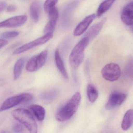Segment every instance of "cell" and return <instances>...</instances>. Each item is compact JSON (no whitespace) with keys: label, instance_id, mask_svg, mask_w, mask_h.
Here are the masks:
<instances>
[{"label":"cell","instance_id":"6da1fadb","mask_svg":"<svg viewBox=\"0 0 133 133\" xmlns=\"http://www.w3.org/2000/svg\"><path fill=\"white\" fill-rule=\"evenodd\" d=\"M81 100L80 93L76 92L57 112L55 115L57 120L59 122H64L70 119L77 111Z\"/></svg>","mask_w":133,"mask_h":133},{"label":"cell","instance_id":"7a4b0ae2","mask_svg":"<svg viewBox=\"0 0 133 133\" xmlns=\"http://www.w3.org/2000/svg\"><path fill=\"white\" fill-rule=\"evenodd\" d=\"M12 114L13 117L22 124L30 132L37 133V124L30 112L24 109L19 108L15 109Z\"/></svg>","mask_w":133,"mask_h":133},{"label":"cell","instance_id":"3957f363","mask_svg":"<svg viewBox=\"0 0 133 133\" xmlns=\"http://www.w3.org/2000/svg\"><path fill=\"white\" fill-rule=\"evenodd\" d=\"M90 40L89 38L84 37L73 48L70 55L69 60L70 65L74 68H78L83 62L84 50Z\"/></svg>","mask_w":133,"mask_h":133},{"label":"cell","instance_id":"277c9868","mask_svg":"<svg viewBox=\"0 0 133 133\" xmlns=\"http://www.w3.org/2000/svg\"><path fill=\"white\" fill-rule=\"evenodd\" d=\"M32 98V95L28 93H24L11 97L2 103L0 107V112L8 110L21 103L30 101Z\"/></svg>","mask_w":133,"mask_h":133},{"label":"cell","instance_id":"5b68a950","mask_svg":"<svg viewBox=\"0 0 133 133\" xmlns=\"http://www.w3.org/2000/svg\"><path fill=\"white\" fill-rule=\"evenodd\" d=\"M47 57V51L46 50L43 51L29 60L26 63V69L30 72L37 71L44 65Z\"/></svg>","mask_w":133,"mask_h":133},{"label":"cell","instance_id":"8992f818","mask_svg":"<svg viewBox=\"0 0 133 133\" xmlns=\"http://www.w3.org/2000/svg\"><path fill=\"white\" fill-rule=\"evenodd\" d=\"M121 69L118 64L110 63L102 68V75L105 80L111 82L118 80L121 75Z\"/></svg>","mask_w":133,"mask_h":133},{"label":"cell","instance_id":"52a82bcc","mask_svg":"<svg viewBox=\"0 0 133 133\" xmlns=\"http://www.w3.org/2000/svg\"><path fill=\"white\" fill-rule=\"evenodd\" d=\"M53 36V33L46 34L43 36L18 48L14 51L13 54H19L27 51L35 47L44 44L51 40Z\"/></svg>","mask_w":133,"mask_h":133},{"label":"cell","instance_id":"ba28073f","mask_svg":"<svg viewBox=\"0 0 133 133\" xmlns=\"http://www.w3.org/2000/svg\"><path fill=\"white\" fill-rule=\"evenodd\" d=\"M127 97V95L125 94L116 91L112 92L105 104V109L111 110L118 107L124 102Z\"/></svg>","mask_w":133,"mask_h":133},{"label":"cell","instance_id":"9c48e42d","mask_svg":"<svg viewBox=\"0 0 133 133\" xmlns=\"http://www.w3.org/2000/svg\"><path fill=\"white\" fill-rule=\"evenodd\" d=\"M26 15L17 16L0 22V28H13L21 26L26 22Z\"/></svg>","mask_w":133,"mask_h":133},{"label":"cell","instance_id":"30bf717a","mask_svg":"<svg viewBox=\"0 0 133 133\" xmlns=\"http://www.w3.org/2000/svg\"><path fill=\"white\" fill-rule=\"evenodd\" d=\"M96 16L92 14L88 16L79 23L75 28L74 31L73 35L74 36H79L86 32L91 23L95 18Z\"/></svg>","mask_w":133,"mask_h":133},{"label":"cell","instance_id":"8fae6325","mask_svg":"<svg viewBox=\"0 0 133 133\" xmlns=\"http://www.w3.org/2000/svg\"><path fill=\"white\" fill-rule=\"evenodd\" d=\"M48 14L49 20L44 30L45 34L54 33L58 18V12L56 8L53 9Z\"/></svg>","mask_w":133,"mask_h":133},{"label":"cell","instance_id":"7c38bea8","mask_svg":"<svg viewBox=\"0 0 133 133\" xmlns=\"http://www.w3.org/2000/svg\"><path fill=\"white\" fill-rule=\"evenodd\" d=\"M107 18H104L101 21L91 27L90 29L86 33L84 37H87L90 40L91 38H94L97 36V35L101 30L104 24L106 22Z\"/></svg>","mask_w":133,"mask_h":133},{"label":"cell","instance_id":"4fadbf2b","mask_svg":"<svg viewBox=\"0 0 133 133\" xmlns=\"http://www.w3.org/2000/svg\"><path fill=\"white\" fill-rule=\"evenodd\" d=\"M41 12V4L38 1L33 2L30 7V16L34 22L39 21Z\"/></svg>","mask_w":133,"mask_h":133},{"label":"cell","instance_id":"5bb4252c","mask_svg":"<svg viewBox=\"0 0 133 133\" xmlns=\"http://www.w3.org/2000/svg\"><path fill=\"white\" fill-rule=\"evenodd\" d=\"M55 60L57 68L61 73L62 76L66 79H69V76L64 62L60 55L59 50H57L55 53Z\"/></svg>","mask_w":133,"mask_h":133},{"label":"cell","instance_id":"9a60e30c","mask_svg":"<svg viewBox=\"0 0 133 133\" xmlns=\"http://www.w3.org/2000/svg\"><path fill=\"white\" fill-rule=\"evenodd\" d=\"M29 109L39 121H43L46 116V111L44 108L39 105L32 104L29 106Z\"/></svg>","mask_w":133,"mask_h":133},{"label":"cell","instance_id":"2e32d148","mask_svg":"<svg viewBox=\"0 0 133 133\" xmlns=\"http://www.w3.org/2000/svg\"><path fill=\"white\" fill-rule=\"evenodd\" d=\"M133 125V109L128 110L125 114L122 122V129L123 130H127L129 129Z\"/></svg>","mask_w":133,"mask_h":133},{"label":"cell","instance_id":"e0dca14e","mask_svg":"<svg viewBox=\"0 0 133 133\" xmlns=\"http://www.w3.org/2000/svg\"><path fill=\"white\" fill-rule=\"evenodd\" d=\"M116 0H105L102 2L98 7L97 11L96 16L100 18L103 14L108 11L112 6Z\"/></svg>","mask_w":133,"mask_h":133},{"label":"cell","instance_id":"ac0fdd59","mask_svg":"<svg viewBox=\"0 0 133 133\" xmlns=\"http://www.w3.org/2000/svg\"><path fill=\"white\" fill-rule=\"evenodd\" d=\"M26 60V58L24 57L20 58L17 60L15 64L13 69V75L15 80L18 79L21 75L24 64Z\"/></svg>","mask_w":133,"mask_h":133},{"label":"cell","instance_id":"d6986e66","mask_svg":"<svg viewBox=\"0 0 133 133\" xmlns=\"http://www.w3.org/2000/svg\"><path fill=\"white\" fill-rule=\"evenodd\" d=\"M59 93L58 90L53 89L41 93L40 95V98L45 101H52L57 97Z\"/></svg>","mask_w":133,"mask_h":133},{"label":"cell","instance_id":"ffe728a7","mask_svg":"<svg viewBox=\"0 0 133 133\" xmlns=\"http://www.w3.org/2000/svg\"><path fill=\"white\" fill-rule=\"evenodd\" d=\"M122 21L126 25L131 26L133 24V11L123 9L121 15Z\"/></svg>","mask_w":133,"mask_h":133},{"label":"cell","instance_id":"44dd1931","mask_svg":"<svg viewBox=\"0 0 133 133\" xmlns=\"http://www.w3.org/2000/svg\"><path fill=\"white\" fill-rule=\"evenodd\" d=\"M87 93L88 98L91 103H94L97 100L98 97V91L94 85L92 84L88 85Z\"/></svg>","mask_w":133,"mask_h":133},{"label":"cell","instance_id":"7402d4cb","mask_svg":"<svg viewBox=\"0 0 133 133\" xmlns=\"http://www.w3.org/2000/svg\"><path fill=\"white\" fill-rule=\"evenodd\" d=\"M125 74L129 79L133 80V58L129 60L125 68Z\"/></svg>","mask_w":133,"mask_h":133},{"label":"cell","instance_id":"603a6c76","mask_svg":"<svg viewBox=\"0 0 133 133\" xmlns=\"http://www.w3.org/2000/svg\"><path fill=\"white\" fill-rule=\"evenodd\" d=\"M58 0H46L44 4V9L46 13L48 14L53 9L55 8V5L58 2Z\"/></svg>","mask_w":133,"mask_h":133},{"label":"cell","instance_id":"cb8c5ba5","mask_svg":"<svg viewBox=\"0 0 133 133\" xmlns=\"http://www.w3.org/2000/svg\"><path fill=\"white\" fill-rule=\"evenodd\" d=\"M19 33L17 31H10L4 32L1 34L2 37L5 39H11L18 36Z\"/></svg>","mask_w":133,"mask_h":133},{"label":"cell","instance_id":"d4e9b609","mask_svg":"<svg viewBox=\"0 0 133 133\" xmlns=\"http://www.w3.org/2000/svg\"><path fill=\"white\" fill-rule=\"evenodd\" d=\"M24 126L22 124L16 123L14 124L12 126V130L14 132L20 133L23 132L24 130Z\"/></svg>","mask_w":133,"mask_h":133},{"label":"cell","instance_id":"484cf974","mask_svg":"<svg viewBox=\"0 0 133 133\" xmlns=\"http://www.w3.org/2000/svg\"><path fill=\"white\" fill-rule=\"evenodd\" d=\"M16 8L15 5H9L7 8V11L8 12H13L16 10Z\"/></svg>","mask_w":133,"mask_h":133},{"label":"cell","instance_id":"4316f807","mask_svg":"<svg viewBox=\"0 0 133 133\" xmlns=\"http://www.w3.org/2000/svg\"><path fill=\"white\" fill-rule=\"evenodd\" d=\"M7 3L5 2H0V13L6 8Z\"/></svg>","mask_w":133,"mask_h":133},{"label":"cell","instance_id":"83f0119b","mask_svg":"<svg viewBox=\"0 0 133 133\" xmlns=\"http://www.w3.org/2000/svg\"><path fill=\"white\" fill-rule=\"evenodd\" d=\"M8 41L4 39H0V49L8 44Z\"/></svg>","mask_w":133,"mask_h":133},{"label":"cell","instance_id":"f1b7e54d","mask_svg":"<svg viewBox=\"0 0 133 133\" xmlns=\"http://www.w3.org/2000/svg\"><path fill=\"white\" fill-rule=\"evenodd\" d=\"M123 8L125 9H129V10L133 11V2H130L129 4H127Z\"/></svg>","mask_w":133,"mask_h":133},{"label":"cell","instance_id":"f546056e","mask_svg":"<svg viewBox=\"0 0 133 133\" xmlns=\"http://www.w3.org/2000/svg\"><path fill=\"white\" fill-rule=\"evenodd\" d=\"M130 26V29L131 30H132V31L133 32V24L132 25H131Z\"/></svg>","mask_w":133,"mask_h":133}]
</instances>
